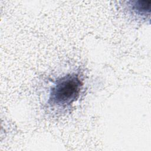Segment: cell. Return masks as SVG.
Masks as SVG:
<instances>
[{"instance_id": "1", "label": "cell", "mask_w": 151, "mask_h": 151, "mask_svg": "<svg viewBox=\"0 0 151 151\" xmlns=\"http://www.w3.org/2000/svg\"><path fill=\"white\" fill-rule=\"evenodd\" d=\"M83 86L82 79L76 73L62 77L51 88L48 103L52 107H66L78 98Z\"/></svg>"}, {"instance_id": "2", "label": "cell", "mask_w": 151, "mask_h": 151, "mask_svg": "<svg viewBox=\"0 0 151 151\" xmlns=\"http://www.w3.org/2000/svg\"><path fill=\"white\" fill-rule=\"evenodd\" d=\"M130 5V9L136 15L146 17L150 14V1H132Z\"/></svg>"}]
</instances>
